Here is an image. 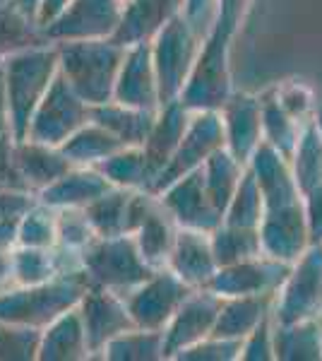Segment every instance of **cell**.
<instances>
[{
  "label": "cell",
  "mask_w": 322,
  "mask_h": 361,
  "mask_svg": "<svg viewBox=\"0 0 322 361\" xmlns=\"http://www.w3.org/2000/svg\"><path fill=\"white\" fill-rule=\"evenodd\" d=\"M260 99H262V135H265V142L272 145L277 152H282L286 159H291L296 152L298 140H301L303 126L286 114V109L279 104L274 87L262 92Z\"/></svg>",
  "instance_id": "obj_33"
},
{
  "label": "cell",
  "mask_w": 322,
  "mask_h": 361,
  "mask_svg": "<svg viewBox=\"0 0 322 361\" xmlns=\"http://www.w3.org/2000/svg\"><path fill=\"white\" fill-rule=\"evenodd\" d=\"M92 357L80 308H70L41 330L39 361H87Z\"/></svg>",
  "instance_id": "obj_23"
},
{
  "label": "cell",
  "mask_w": 322,
  "mask_h": 361,
  "mask_svg": "<svg viewBox=\"0 0 322 361\" xmlns=\"http://www.w3.org/2000/svg\"><path fill=\"white\" fill-rule=\"evenodd\" d=\"M111 185L128 190H151L154 169L142 147H123L97 166Z\"/></svg>",
  "instance_id": "obj_32"
},
{
  "label": "cell",
  "mask_w": 322,
  "mask_h": 361,
  "mask_svg": "<svg viewBox=\"0 0 322 361\" xmlns=\"http://www.w3.org/2000/svg\"><path fill=\"white\" fill-rule=\"evenodd\" d=\"M277 301V294H257V296H231L224 299L214 325V337L224 340H245L262 318L269 316Z\"/></svg>",
  "instance_id": "obj_27"
},
{
  "label": "cell",
  "mask_w": 322,
  "mask_h": 361,
  "mask_svg": "<svg viewBox=\"0 0 322 361\" xmlns=\"http://www.w3.org/2000/svg\"><path fill=\"white\" fill-rule=\"evenodd\" d=\"M113 102L144 109V111H159L161 109L159 80H156L154 58H151V44H137L125 51L118 82H116Z\"/></svg>",
  "instance_id": "obj_18"
},
{
  "label": "cell",
  "mask_w": 322,
  "mask_h": 361,
  "mask_svg": "<svg viewBox=\"0 0 322 361\" xmlns=\"http://www.w3.org/2000/svg\"><path fill=\"white\" fill-rule=\"evenodd\" d=\"M190 292L192 287H188L178 275H173L168 267H163V270H154V275L144 279L123 299L137 328L163 333Z\"/></svg>",
  "instance_id": "obj_9"
},
{
  "label": "cell",
  "mask_w": 322,
  "mask_h": 361,
  "mask_svg": "<svg viewBox=\"0 0 322 361\" xmlns=\"http://www.w3.org/2000/svg\"><path fill=\"white\" fill-rule=\"evenodd\" d=\"M291 169L303 195L322 185V135L315 126V118L303 126L301 140L291 157Z\"/></svg>",
  "instance_id": "obj_37"
},
{
  "label": "cell",
  "mask_w": 322,
  "mask_h": 361,
  "mask_svg": "<svg viewBox=\"0 0 322 361\" xmlns=\"http://www.w3.org/2000/svg\"><path fill=\"white\" fill-rule=\"evenodd\" d=\"M5 82V99L10 111V133L17 142L27 140L29 126L44 102L46 92L61 73V58L56 44H41L34 49L5 58L0 63Z\"/></svg>",
  "instance_id": "obj_1"
},
{
  "label": "cell",
  "mask_w": 322,
  "mask_h": 361,
  "mask_svg": "<svg viewBox=\"0 0 322 361\" xmlns=\"http://www.w3.org/2000/svg\"><path fill=\"white\" fill-rule=\"evenodd\" d=\"M274 92H277V99L286 109V114L291 118H296L301 126H306L315 118L320 102L303 80H284V82L274 85Z\"/></svg>",
  "instance_id": "obj_42"
},
{
  "label": "cell",
  "mask_w": 322,
  "mask_h": 361,
  "mask_svg": "<svg viewBox=\"0 0 322 361\" xmlns=\"http://www.w3.org/2000/svg\"><path fill=\"white\" fill-rule=\"evenodd\" d=\"M10 133V111L8 99H5V82H3V68H0V135ZM13 135V133H10Z\"/></svg>",
  "instance_id": "obj_52"
},
{
  "label": "cell",
  "mask_w": 322,
  "mask_h": 361,
  "mask_svg": "<svg viewBox=\"0 0 322 361\" xmlns=\"http://www.w3.org/2000/svg\"><path fill=\"white\" fill-rule=\"evenodd\" d=\"M166 267L183 279L188 287L207 289L216 270H219L212 248V234L197 229H178Z\"/></svg>",
  "instance_id": "obj_21"
},
{
  "label": "cell",
  "mask_w": 322,
  "mask_h": 361,
  "mask_svg": "<svg viewBox=\"0 0 322 361\" xmlns=\"http://www.w3.org/2000/svg\"><path fill=\"white\" fill-rule=\"evenodd\" d=\"M70 3H73V0H41V8H39L37 22H39L41 27H46L51 20H54V17L61 15Z\"/></svg>",
  "instance_id": "obj_51"
},
{
  "label": "cell",
  "mask_w": 322,
  "mask_h": 361,
  "mask_svg": "<svg viewBox=\"0 0 322 361\" xmlns=\"http://www.w3.org/2000/svg\"><path fill=\"white\" fill-rule=\"evenodd\" d=\"M125 145L120 142L116 135L104 128L97 121H89L75 133L73 137H68L61 145L63 154L73 161L75 166H99L104 159H109L111 154H116Z\"/></svg>",
  "instance_id": "obj_31"
},
{
  "label": "cell",
  "mask_w": 322,
  "mask_h": 361,
  "mask_svg": "<svg viewBox=\"0 0 322 361\" xmlns=\"http://www.w3.org/2000/svg\"><path fill=\"white\" fill-rule=\"evenodd\" d=\"M262 217H265V197H262L260 183H257L253 169L245 166L241 185H238L236 195L231 197V202H228L224 212V222L233 226H253V229H260Z\"/></svg>",
  "instance_id": "obj_38"
},
{
  "label": "cell",
  "mask_w": 322,
  "mask_h": 361,
  "mask_svg": "<svg viewBox=\"0 0 322 361\" xmlns=\"http://www.w3.org/2000/svg\"><path fill=\"white\" fill-rule=\"evenodd\" d=\"M248 166L253 169L257 183H260L262 197H265V212L294 207L303 202V193L296 183L291 159L277 152L269 142H262L255 149Z\"/></svg>",
  "instance_id": "obj_20"
},
{
  "label": "cell",
  "mask_w": 322,
  "mask_h": 361,
  "mask_svg": "<svg viewBox=\"0 0 322 361\" xmlns=\"http://www.w3.org/2000/svg\"><path fill=\"white\" fill-rule=\"evenodd\" d=\"M291 263L257 255V258L241 260L226 267H219L207 289L219 294L221 299L231 296H257V294H279L286 277L291 275Z\"/></svg>",
  "instance_id": "obj_11"
},
{
  "label": "cell",
  "mask_w": 322,
  "mask_h": 361,
  "mask_svg": "<svg viewBox=\"0 0 322 361\" xmlns=\"http://www.w3.org/2000/svg\"><path fill=\"white\" fill-rule=\"evenodd\" d=\"M15 250V248H13ZM13 250H3L0 253V292H8L15 287V263H13Z\"/></svg>",
  "instance_id": "obj_50"
},
{
  "label": "cell",
  "mask_w": 322,
  "mask_h": 361,
  "mask_svg": "<svg viewBox=\"0 0 322 361\" xmlns=\"http://www.w3.org/2000/svg\"><path fill=\"white\" fill-rule=\"evenodd\" d=\"M17 5H20L22 10H25L27 15H32L34 20H37L39 15V8H41V0H15Z\"/></svg>",
  "instance_id": "obj_53"
},
{
  "label": "cell",
  "mask_w": 322,
  "mask_h": 361,
  "mask_svg": "<svg viewBox=\"0 0 322 361\" xmlns=\"http://www.w3.org/2000/svg\"><path fill=\"white\" fill-rule=\"evenodd\" d=\"M78 308L82 313V320H85L87 342H89L94 359H101V352L113 337L123 335L130 328H137L125 306V299L120 294L111 292V289L89 284Z\"/></svg>",
  "instance_id": "obj_15"
},
{
  "label": "cell",
  "mask_w": 322,
  "mask_h": 361,
  "mask_svg": "<svg viewBox=\"0 0 322 361\" xmlns=\"http://www.w3.org/2000/svg\"><path fill=\"white\" fill-rule=\"evenodd\" d=\"M192 111L185 106L183 102H171L166 106H161L156 111L154 126L149 130V137L144 140L142 149L147 154L151 169H154V178L159 176V171L171 161V157L178 149L180 140H183L185 130L190 126Z\"/></svg>",
  "instance_id": "obj_24"
},
{
  "label": "cell",
  "mask_w": 322,
  "mask_h": 361,
  "mask_svg": "<svg viewBox=\"0 0 322 361\" xmlns=\"http://www.w3.org/2000/svg\"><path fill=\"white\" fill-rule=\"evenodd\" d=\"M241 361H277V352H274V313L262 318V323L243 340Z\"/></svg>",
  "instance_id": "obj_44"
},
{
  "label": "cell",
  "mask_w": 322,
  "mask_h": 361,
  "mask_svg": "<svg viewBox=\"0 0 322 361\" xmlns=\"http://www.w3.org/2000/svg\"><path fill=\"white\" fill-rule=\"evenodd\" d=\"M221 304H224V299L214 294L212 289H192L163 330V357L166 361H173L175 354L197 345L214 333Z\"/></svg>",
  "instance_id": "obj_12"
},
{
  "label": "cell",
  "mask_w": 322,
  "mask_h": 361,
  "mask_svg": "<svg viewBox=\"0 0 322 361\" xmlns=\"http://www.w3.org/2000/svg\"><path fill=\"white\" fill-rule=\"evenodd\" d=\"M156 111L125 106L120 102H106L92 106V121L101 123L111 135H116L125 147H142L154 126Z\"/></svg>",
  "instance_id": "obj_28"
},
{
  "label": "cell",
  "mask_w": 322,
  "mask_h": 361,
  "mask_svg": "<svg viewBox=\"0 0 322 361\" xmlns=\"http://www.w3.org/2000/svg\"><path fill=\"white\" fill-rule=\"evenodd\" d=\"M104 361H166L161 330L130 328L113 337L101 352Z\"/></svg>",
  "instance_id": "obj_36"
},
{
  "label": "cell",
  "mask_w": 322,
  "mask_h": 361,
  "mask_svg": "<svg viewBox=\"0 0 322 361\" xmlns=\"http://www.w3.org/2000/svg\"><path fill=\"white\" fill-rule=\"evenodd\" d=\"M224 121L226 149L236 157L241 164L248 166L255 149L265 142L262 135V99L250 92H236L226 99L219 109Z\"/></svg>",
  "instance_id": "obj_16"
},
{
  "label": "cell",
  "mask_w": 322,
  "mask_h": 361,
  "mask_svg": "<svg viewBox=\"0 0 322 361\" xmlns=\"http://www.w3.org/2000/svg\"><path fill=\"white\" fill-rule=\"evenodd\" d=\"M243 340H224V337H204L202 342L175 354L173 361H241Z\"/></svg>",
  "instance_id": "obj_43"
},
{
  "label": "cell",
  "mask_w": 322,
  "mask_h": 361,
  "mask_svg": "<svg viewBox=\"0 0 322 361\" xmlns=\"http://www.w3.org/2000/svg\"><path fill=\"white\" fill-rule=\"evenodd\" d=\"M202 39L204 34L183 13L173 22H168L159 32V37L151 42V58H154L156 80H159L161 106L178 102L183 97L192 70H195L197 56H200Z\"/></svg>",
  "instance_id": "obj_4"
},
{
  "label": "cell",
  "mask_w": 322,
  "mask_h": 361,
  "mask_svg": "<svg viewBox=\"0 0 322 361\" xmlns=\"http://www.w3.org/2000/svg\"><path fill=\"white\" fill-rule=\"evenodd\" d=\"M17 246L32 248H56L58 246V209L34 202L20 217V231H17Z\"/></svg>",
  "instance_id": "obj_39"
},
{
  "label": "cell",
  "mask_w": 322,
  "mask_h": 361,
  "mask_svg": "<svg viewBox=\"0 0 322 361\" xmlns=\"http://www.w3.org/2000/svg\"><path fill=\"white\" fill-rule=\"evenodd\" d=\"M125 0H73L61 15L44 27L51 44L113 39Z\"/></svg>",
  "instance_id": "obj_10"
},
{
  "label": "cell",
  "mask_w": 322,
  "mask_h": 361,
  "mask_svg": "<svg viewBox=\"0 0 322 361\" xmlns=\"http://www.w3.org/2000/svg\"><path fill=\"white\" fill-rule=\"evenodd\" d=\"M80 265L92 287H104L125 296L154 275L140 255L132 236H111L92 241L80 253Z\"/></svg>",
  "instance_id": "obj_5"
},
{
  "label": "cell",
  "mask_w": 322,
  "mask_h": 361,
  "mask_svg": "<svg viewBox=\"0 0 322 361\" xmlns=\"http://www.w3.org/2000/svg\"><path fill=\"white\" fill-rule=\"evenodd\" d=\"M303 202H306L310 241L322 243V185H318V188H313L310 193L303 195Z\"/></svg>",
  "instance_id": "obj_46"
},
{
  "label": "cell",
  "mask_w": 322,
  "mask_h": 361,
  "mask_svg": "<svg viewBox=\"0 0 322 361\" xmlns=\"http://www.w3.org/2000/svg\"><path fill=\"white\" fill-rule=\"evenodd\" d=\"M221 147H226L221 114L214 111V109L192 111L190 126H188V130H185L183 140H180L178 149H175V154L171 157V161L159 171V176L154 178L149 193L159 195L161 190H166L168 185L175 183L178 178L202 169L204 161Z\"/></svg>",
  "instance_id": "obj_7"
},
{
  "label": "cell",
  "mask_w": 322,
  "mask_h": 361,
  "mask_svg": "<svg viewBox=\"0 0 322 361\" xmlns=\"http://www.w3.org/2000/svg\"><path fill=\"white\" fill-rule=\"evenodd\" d=\"M260 238L265 255L294 265L313 246L306 217V202L294 207L274 209V212H265L260 224Z\"/></svg>",
  "instance_id": "obj_17"
},
{
  "label": "cell",
  "mask_w": 322,
  "mask_h": 361,
  "mask_svg": "<svg viewBox=\"0 0 322 361\" xmlns=\"http://www.w3.org/2000/svg\"><path fill=\"white\" fill-rule=\"evenodd\" d=\"M315 126H318V130L322 135V102L318 104V111H315Z\"/></svg>",
  "instance_id": "obj_54"
},
{
  "label": "cell",
  "mask_w": 322,
  "mask_h": 361,
  "mask_svg": "<svg viewBox=\"0 0 322 361\" xmlns=\"http://www.w3.org/2000/svg\"><path fill=\"white\" fill-rule=\"evenodd\" d=\"M37 202L34 193H15V190H0V219L22 217L29 207Z\"/></svg>",
  "instance_id": "obj_47"
},
{
  "label": "cell",
  "mask_w": 322,
  "mask_h": 361,
  "mask_svg": "<svg viewBox=\"0 0 322 361\" xmlns=\"http://www.w3.org/2000/svg\"><path fill=\"white\" fill-rule=\"evenodd\" d=\"M17 166H20L22 176H25L29 190L39 195L49 185H54L58 178L66 173L75 164L63 154L61 147H51V145H41L34 140H22L15 147Z\"/></svg>",
  "instance_id": "obj_25"
},
{
  "label": "cell",
  "mask_w": 322,
  "mask_h": 361,
  "mask_svg": "<svg viewBox=\"0 0 322 361\" xmlns=\"http://www.w3.org/2000/svg\"><path fill=\"white\" fill-rule=\"evenodd\" d=\"M185 13V0H125L113 42L130 49L151 44L168 22Z\"/></svg>",
  "instance_id": "obj_19"
},
{
  "label": "cell",
  "mask_w": 322,
  "mask_h": 361,
  "mask_svg": "<svg viewBox=\"0 0 322 361\" xmlns=\"http://www.w3.org/2000/svg\"><path fill=\"white\" fill-rule=\"evenodd\" d=\"M41 330L0 320V361L39 359Z\"/></svg>",
  "instance_id": "obj_40"
},
{
  "label": "cell",
  "mask_w": 322,
  "mask_h": 361,
  "mask_svg": "<svg viewBox=\"0 0 322 361\" xmlns=\"http://www.w3.org/2000/svg\"><path fill=\"white\" fill-rule=\"evenodd\" d=\"M17 140L5 133L0 135V190H15V193H32L22 176L20 166H17Z\"/></svg>",
  "instance_id": "obj_45"
},
{
  "label": "cell",
  "mask_w": 322,
  "mask_h": 361,
  "mask_svg": "<svg viewBox=\"0 0 322 361\" xmlns=\"http://www.w3.org/2000/svg\"><path fill=\"white\" fill-rule=\"evenodd\" d=\"M156 195L149 190H128V188H111L106 195L85 207L89 224L94 226L97 236H132L149 214Z\"/></svg>",
  "instance_id": "obj_13"
},
{
  "label": "cell",
  "mask_w": 322,
  "mask_h": 361,
  "mask_svg": "<svg viewBox=\"0 0 322 361\" xmlns=\"http://www.w3.org/2000/svg\"><path fill=\"white\" fill-rule=\"evenodd\" d=\"M89 121L92 106L58 73V78L54 80L51 90L46 92L44 102L39 104L37 114H34L27 140L51 145V147H61L68 137H73Z\"/></svg>",
  "instance_id": "obj_6"
},
{
  "label": "cell",
  "mask_w": 322,
  "mask_h": 361,
  "mask_svg": "<svg viewBox=\"0 0 322 361\" xmlns=\"http://www.w3.org/2000/svg\"><path fill=\"white\" fill-rule=\"evenodd\" d=\"M202 173H204V185H207L209 197H212L216 209L224 214L231 197L236 195L238 185H241L245 164H241L226 147H221L204 161Z\"/></svg>",
  "instance_id": "obj_34"
},
{
  "label": "cell",
  "mask_w": 322,
  "mask_h": 361,
  "mask_svg": "<svg viewBox=\"0 0 322 361\" xmlns=\"http://www.w3.org/2000/svg\"><path fill=\"white\" fill-rule=\"evenodd\" d=\"M274 352L277 361H322V318L298 323L274 320Z\"/></svg>",
  "instance_id": "obj_29"
},
{
  "label": "cell",
  "mask_w": 322,
  "mask_h": 361,
  "mask_svg": "<svg viewBox=\"0 0 322 361\" xmlns=\"http://www.w3.org/2000/svg\"><path fill=\"white\" fill-rule=\"evenodd\" d=\"M272 313L277 323L322 318V243H313L294 263Z\"/></svg>",
  "instance_id": "obj_8"
},
{
  "label": "cell",
  "mask_w": 322,
  "mask_h": 361,
  "mask_svg": "<svg viewBox=\"0 0 322 361\" xmlns=\"http://www.w3.org/2000/svg\"><path fill=\"white\" fill-rule=\"evenodd\" d=\"M41 44H51L44 34V27L32 15H27L15 0H0V63Z\"/></svg>",
  "instance_id": "obj_30"
},
{
  "label": "cell",
  "mask_w": 322,
  "mask_h": 361,
  "mask_svg": "<svg viewBox=\"0 0 322 361\" xmlns=\"http://www.w3.org/2000/svg\"><path fill=\"white\" fill-rule=\"evenodd\" d=\"M212 248H214V258L219 267L241 263V260L257 258L262 255V238L260 229L253 226H233L221 222L212 231Z\"/></svg>",
  "instance_id": "obj_35"
},
{
  "label": "cell",
  "mask_w": 322,
  "mask_h": 361,
  "mask_svg": "<svg viewBox=\"0 0 322 361\" xmlns=\"http://www.w3.org/2000/svg\"><path fill=\"white\" fill-rule=\"evenodd\" d=\"M17 231H20V217L0 219V253L17 248Z\"/></svg>",
  "instance_id": "obj_49"
},
{
  "label": "cell",
  "mask_w": 322,
  "mask_h": 361,
  "mask_svg": "<svg viewBox=\"0 0 322 361\" xmlns=\"http://www.w3.org/2000/svg\"><path fill=\"white\" fill-rule=\"evenodd\" d=\"M111 188L113 185L97 166H73L54 185L41 190L37 200L54 209H85Z\"/></svg>",
  "instance_id": "obj_22"
},
{
  "label": "cell",
  "mask_w": 322,
  "mask_h": 361,
  "mask_svg": "<svg viewBox=\"0 0 322 361\" xmlns=\"http://www.w3.org/2000/svg\"><path fill=\"white\" fill-rule=\"evenodd\" d=\"M58 46L61 75L89 106L113 102L116 82L125 58V46L113 39L92 42H63Z\"/></svg>",
  "instance_id": "obj_2"
},
{
  "label": "cell",
  "mask_w": 322,
  "mask_h": 361,
  "mask_svg": "<svg viewBox=\"0 0 322 361\" xmlns=\"http://www.w3.org/2000/svg\"><path fill=\"white\" fill-rule=\"evenodd\" d=\"M87 289L89 279L85 270L68 272L44 284L13 287L0 292V320L44 330L58 316L78 306Z\"/></svg>",
  "instance_id": "obj_3"
},
{
  "label": "cell",
  "mask_w": 322,
  "mask_h": 361,
  "mask_svg": "<svg viewBox=\"0 0 322 361\" xmlns=\"http://www.w3.org/2000/svg\"><path fill=\"white\" fill-rule=\"evenodd\" d=\"M156 197H159L161 205L166 207V212L175 219V224L180 229H197L212 234L216 226L224 222V214L216 209L212 197L207 193L202 169L178 178Z\"/></svg>",
  "instance_id": "obj_14"
},
{
  "label": "cell",
  "mask_w": 322,
  "mask_h": 361,
  "mask_svg": "<svg viewBox=\"0 0 322 361\" xmlns=\"http://www.w3.org/2000/svg\"><path fill=\"white\" fill-rule=\"evenodd\" d=\"M178 229L180 226L175 224V219L166 212V207H163L161 200L156 197L149 214L144 217V222L140 224V229L132 234L140 255H142L144 263H147L151 270H163V267L168 265Z\"/></svg>",
  "instance_id": "obj_26"
},
{
  "label": "cell",
  "mask_w": 322,
  "mask_h": 361,
  "mask_svg": "<svg viewBox=\"0 0 322 361\" xmlns=\"http://www.w3.org/2000/svg\"><path fill=\"white\" fill-rule=\"evenodd\" d=\"M214 8H216V0H185V17L195 25L197 29L207 32L209 22L214 17Z\"/></svg>",
  "instance_id": "obj_48"
},
{
  "label": "cell",
  "mask_w": 322,
  "mask_h": 361,
  "mask_svg": "<svg viewBox=\"0 0 322 361\" xmlns=\"http://www.w3.org/2000/svg\"><path fill=\"white\" fill-rule=\"evenodd\" d=\"M99 236L85 209H58V248L80 255Z\"/></svg>",
  "instance_id": "obj_41"
}]
</instances>
